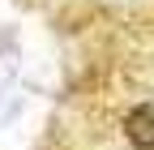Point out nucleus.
Segmentation results:
<instances>
[{"label":"nucleus","instance_id":"nucleus-1","mask_svg":"<svg viewBox=\"0 0 154 150\" xmlns=\"http://www.w3.org/2000/svg\"><path fill=\"white\" fill-rule=\"evenodd\" d=\"M124 137L137 146V150H154V107L141 103L124 116Z\"/></svg>","mask_w":154,"mask_h":150}]
</instances>
